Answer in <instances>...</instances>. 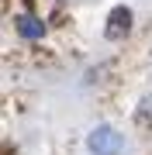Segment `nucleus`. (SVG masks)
Returning a JSON list of instances; mask_svg holds the SVG:
<instances>
[{
  "label": "nucleus",
  "mask_w": 152,
  "mask_h": 155,
  "mask_svg": "<svg viewBox=\"0 0 152 155\" xmlns=\"http://www.w3.org/2000/svg\"><path fill=\"white\" fill-rule=\"evenodd\" d=\"M17 31H21V38H42V35H45V24H42L38 17L24 14V17H17Z\"/></svg>",
  "instance_id": "obj_3"
},
{
  "label": "nucleus",
  "mask_w": 152,
  "mask_h": 155,
  "mask_svg": "<svg viewBox=\"0 0 152 155\" xmlns=\"http://www.w3.org/2000/svg\"><path fill=\"white\" fill-rule=\"evenodd\" d=\"M128 28H131V11L114 7L111 17H107V38H121V35H128Z\"/></svg>",
  "instance_id": "obj_2"
},
{
  "label": "nucleus",
  "mask_w": 152,
  "mask_h": 155,
  "mask_svg": "<svg viewBox=\"0 0 152 155\" xmlns=\"http://www.w3.org/2000/svg\"><path fill=\"white\" fill-rule=\"evenodd\" d=\"M86 145H90L93 155H118V152L124 148V138H121V131H114L111 124H100V127L90 131Z\"/></svg>",
  "instance_id": "obj_1"
}]
</instances>
